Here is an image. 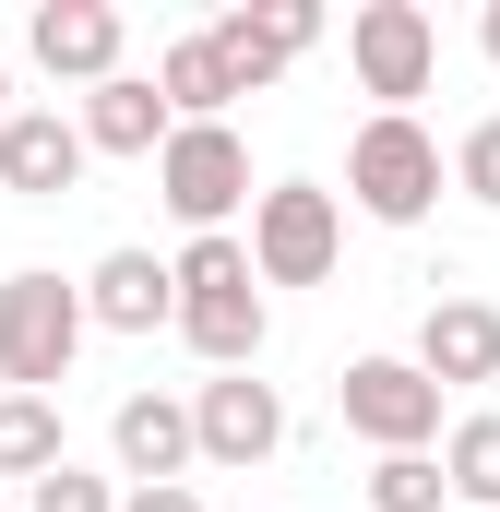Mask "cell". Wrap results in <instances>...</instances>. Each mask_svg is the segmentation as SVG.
<instances>
[{"instance_id":"cell-1","label":"cell","mask_w":500,"mask_h":512,"mask_svg":"<svg viewBox=\"0 0 500 512\" xmlns=\"http://www.w3.org/2000/svg\"><path fill=\"white\" fill-rule=\"evenodd\" d=\"M167 286H179V346L203 358V370H262V334H274V310H262V286H250V251L239 227L227 239H191V251L167 262Z\"/></svg>"},{"instance_id":"cell-2","label":"cell","mask_w":500,"mask_h":512,"mask_svg":"<svg viewBox=\"0 0 500 512\" xmlns=\"http://www.w3.org/2000/svg\"><path fill=\"white\" fill-rule=\"evenodd\" d=\"M72 358H84V286L48 274V262H24L0 286V393H60Z\"/></svg>"},{"instance_id":"cell-3","label":"cell","mask_w":500,"mask_h":512,"mask_svg":"<svg viewBox=\"0 0 500 512\" xmlns=\"http://www.w3.org/2000/svg\"><path fill=\"white\" fill-rule=\"evenodd\" d=\"M346 203L370 215V227H429V203H441V131L417 120H358V143H346Z\"/></svg>"},{"instance_id":"cell-4","label":"cell","mask_w":500,"mask_h":512,"mask_svg":"<svg viewBox=\"0 0 500 512\" xmlns=\"http://www.w3.org/2000/svg\"><path fill=\"white\" fill-rule=\"evenodd\" d=\"M250 286H322L334 262H346V203L322 191V179H274V191H250Z\"/></svg>"},{"instance_id":"cell-5","label":"cell","mask_w":500,"mask_h":512,"mask_svg":"<svg viewBox=\"0 0 500 512\" xmlns=\"http://www.w3.org/2000/svg\"><path fill=\"white\" fill-rule=\"evenodd\" d=\"M155 191L191 239H227V215H250V143L239 120H179L155 143Z\"/></svg>"},{"instance_id":"cell-6","label":"cell","mask_w":500,"mask_h":512,"mask_svg":"<svg viewBox=\"0 0 500 512\" xmlns=\"http://www.w3.org/2000/svg\"><path fill=\"white\" fill-rule=\"evenodd\" d=\"M346 72H358V96H381V120H405V96L441 84V24L417 0H358L346 12Z\"/></svg>"},{"instance_id":"cell-7","label":"cell","mask_w":500,"mask_h":512,"mask_svg":"<svg viewBox=\"0 0 500 512\" xmlns=\"http://www.w3.org/2000/svg\"><path fill=\"white\" fill-rule=\"evenodd\" d=\"M334 417H346L370 453H429V441H441V382H429L417 358H346Z\"/></svg>"},{"instance_id":"cell-8","label":"cell","mask_w":500,"mask_h":512,"mask_svg":"<svg viewBox=\"0 0 500 512\" xmlns=\"http://www.w3.org/2000/svg\"><path fill=\"white\" fill-rule=\"evenodd\" d=\"M286 453V393L262 370H215L191 393V465H274Z\"/></svg>"},{"instance_id":"cell-9","label":"cell","mask_w":500,"mask_h":512,"mask_svg":"<svg viewBox=\"0 0 500 512\" xmlns=\"http://www.w3.org/2000/svg\"><path fill=\"white\" fill-rule=\"evenodd\" d=\"M203 48H215L227 96H262V84H286V60H310V48H322V12H310V0H262V12H215V24H203Z\"/></svg>"},{"instance_id":"cell-10","label":"cell","mask_w":500,"mask_h":512,"mask_svg":"<svg viewBox=\"0 0 500 512\" xmlns=\"http://www.w3.org/2000/svg\"><path fill=\"white\" fill-rule=\"evenodd\" d=\"M24 48H36V72H60V84H108L120 72V48H131V24H120V0H36L24 12Z\"/></svg>"},{"instance_id":"cell-11","label":"cell","mask_w":500,"mask_h":512,"mask_svg":"<svg viewBox=\"0 0 500 512\" xmlns=\"http://www.w3.org/2000/svg\"><path fill=\"white\" fill-rule=\"evenodd\" d=\"M417 370L441 393H477V382H500V298H429L417 310Z\"/></svg>"},{"instance_id":"cell-12","label":"cell","mask_w":500,"mask_h":512,"mask_svg":"<svg viewBox=\"0 0 500 512\" xmlns=\"http://www.w3.org/2000/svg\"><path fill=\"white\" fill-rule=\"evenodd\" d=\"M84 286V334H167L179 322V286H167V262L155 251H96V274H72Z\"/></svg>"},{"instance_id":"cell-13","label":"cell","mask_w":500,"mask_h":512,"mask_svg":"<svg viewBox=\"0 0 500 512\" xmlns=\"http://www.w3.org/2000/svg\"><path fill=\"white\" fill-rule=\"evenodd\" d=\"M108 453H120L131 489H191V405H179V393H120Z\"/></svg>"},{"instance_id":"cell-14","label":"cell","mask_w":500,"mask_h":512,"mask_svg":"<svg viewBox=\"0 0 500 512\" xmlns=\"http://www.w3.org/2000/svg\"><path fill=\"white\" fill-rule=\"evenodd\" d=\"M84 179V131L60 120V108H12L0 120V191L12 203H60Z\"/></svg>"},{"instance_id":"cell-15","label":"cell","mask_w":500,"mask_h":512,"mask_svg":"<svg viewBox=\"0 0 500 512\" xmlns=\"http://www.w3.org/2000/svg\"><path fill=\"white\" fill-rule=\"evenodd\" d=\"M72 131H84V155H143V167H155V143L179 120H167V96H155L143 72H108V84L72 108Z\"/></svg>"},{"instance_id":"cell-16","label":"cell","mask_w":500,"mask_h":512,"mask_svg":"<svg viewBox=\"0 0 500 512\" xmlns=\"http://www.w3.org/2000/svg\"><path fill=\"white\" fill-rule=\"evenodd\" d=\"M441 489L477 501V512H500V405H477V417L441 429Z\"/></svg>"},{"instance_id":"cell-17","label":"cell","mask_w":500,"mask_h":512,"mask_svg":"<svg viewBox=\"0 0 500 512\" xmlns=\"http://www.w3.org/2000/svg\"><path fill=\"white\" fill-rule=\"evenodd\" d=\"M143 84L167 96V120H227V72H215V48H203V36H167Z\"/></svg>"},{"instance_id":"cell-18","label":"cell","mask_w":500,"mask_h":512,"mask_svg":"<svg viewBox=\"0 0 500 512\" xmlns=\"http://www.w3.org/2000/svg\"><path fill=\"white\" fill-rule=\"evenodd\" d=\"M48 465H72V441H60V405L48 393H0V477H48Z\"/></svg>"},{"instance_id":"cell-19","label":"cell","mask_w":500,"mask_h":512,"mask_svg":"<svg viewBox=\"0 0 500 512\" xmlns=\"http://www.w3.org/2000/svg\"><path fill=\"white\" fill-rule=\"evenodd\" d=\"M370 512H441L453 489H441V453H370Z\"/></svg>"},{"instance_id":"cell-20","label":"cell","mask_w":500,"mask_h":512,"mask_svg":"<svg viewBox=\"0 0 500 512\" xmlns=\"http://www.w3.org/2000/svg\"><path fill=\"white\" fill-rule=\"evenodd\" d=\"M453 191L500 215V108H489V120H465V143H453Z\"/></svg>"},{"instance_id":"cell-21","label":"cell","mask_w":500,"mask_h":512,"mask_svg":"<svg viewBox=\"0 0 500 512\" xmlns=\"http://www.w3.org/2000/svg\"><path fill=\"white\" fill-rule=\"evenodd\" d=\"M24 512H120V489H108L96 465H48V477L24 489Z\"/></svg>"},{"instance_id":"cell-22","label":"cell","mask_w":500,"mask_h":512,"mask_svg":"<svg viewBox=\"0 0 500 512\" xmlns=\"http://www.w3.org/2000/svg\"><path fill=\"white\" fill-rule=\"evenodd\" d=\"M120 512H203V489H120Z\"/></svg>"},{"instance_id":"cell-23","label":"cell","mask_w":500,"mask_h":512,"mask_svg":"<svg viewBox=\"0 0 500 512\" xmlns=\"http://www.w3.org/2000/svg\"><path fill=\"white\" fill-rule=\"evenodd\" d=\"M477 48H489V60H500V0H489V12H477Z\"/></svg>"},{"instance_id":"cell-24","label":"cell","mask_w":500,"mask_h":512,"mask_svg":"<svg viewBox=\"0 0 500 512\" xmlns=\"http://www.w3.org/2000/svg\"><path fill=\"white\" fill-rule=\"evenodd\" d=\"M0 120H12V72H0Z\"/></svg>"}]
</instances>
